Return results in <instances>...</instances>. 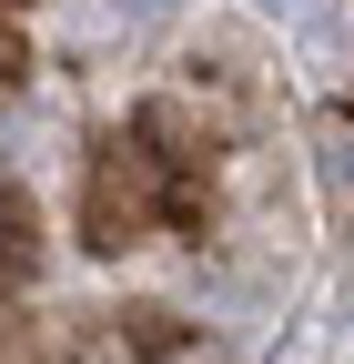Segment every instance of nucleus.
Here are the masks:
<instances>
[{
  "mask_svg": "<svg viewBox=\"0 0 354 364\" xmlns=\"http://www.w3.org/2000/svg\"><path fill=\"white\" fill-rule=\"evenodd\" d=\"M253 11H274V21H294V11H304V0H253Z\"/></svg>",
  "mask_w": 354,
  "mask_h": 364,
  "instance_id": "3",
  "label": "nucleus"
},
{
  "mask_svg": "<svg viewBox=\"0 0 354 364\" xmlns=\"http://www.w3.org/2000/svg\"><path fill=\"white\" fill-rule=\"evenodd\" d=\"M324 182H334V193H354V122L324 132Z\"/></svg>",
  "mask_w": 354,
  "mask_h": 364,
  "instance_id": "2",
  "label": "nucleus"
},
{
  "mask_svg": "<svg viewBox=\"0 0 354 364\" xmlns=\"http://www.w3.org/2000/svg\"><path fill=\"white\" fill-rule=\"evenodd\" d=\"M324 344H334V314H304V324H294V344H284L274 364H324Z\"/></svg>",
  "mask_w": 354,
  "mask_h": 364,
  "instance_id": "1",
  "label": "nucleus"
}]
</instances>
